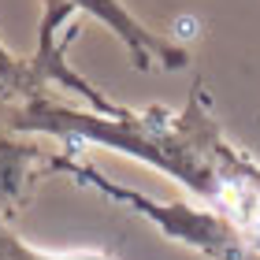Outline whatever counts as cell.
I'll return each instance as SVG.
<instances>
[{
    "label": "cell",
    "instance_id": "6da1fadb",
    "mask_svg": "<svg viewBox=\"0 0 260 260\" xmlns=\"http://www.w3.org/2000/svg\"><path fill=\"white\" fill-rule=\"evenodd\" d=\"M67 4L89 11V15L101 19L112 34H119L138 67H149L152 60H160L164 67H182V63H186V52L179 49V45H171V41L156 38V34H149V30L119 4V0H67Z\"/></svg>",
    "mask_w": 260,
    "mask_h": 260
},
{
    "label": "cell",
    "instance_id": "7a4b0ae2",
    "mask_svg": "<svg viewBox=\"0 0 260 260\" xmlns=\"http://www.w3.org/2000/svg\"><path fill=\"white\" fill-rule=\"evenodd\" d=\"M0 260H108L97 249H78V253H41L30 249L26 242H19L15 234H8L0 227Z\"/></svg>",
    "mask_w": 260,
    "mask_h": 260
}]
</instances>
